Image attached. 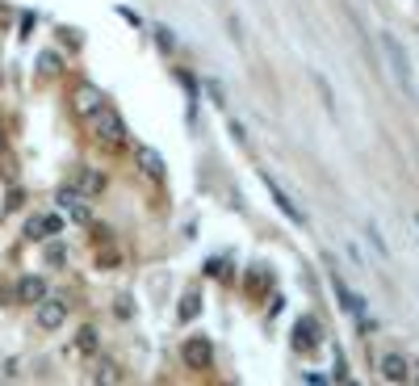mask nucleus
Instances as JSON below:
<instances>
[{
	"instance_id": "1",
	"label": "nucleus",
	"mask_w": 419,
	"mask_h": 386,
	"mask_svg": "<svg viewBox=\"0 0 419 386\" xmlns=\"http://www.w3.org/2000/svg\"><path fill=\"white\" fill-rule=\"evenodd\" d=\"M92 122H96V139H105L110 147H122V143H126V122L118 118V109L101 105L96 114H92Z\"/></svg>"
},
{
	"instance_id": "2",
	"label": "nucleus",
	"mask_w": 419,
	"mask_h": 386,
	"mask_svg": "<svg viewBox=\"0 0 419 386\" xmlns=\"http://www.w3.org/2000/svg\"><path fill=\"white\" fill-rule=\"evenodd\" d=\"M319 340H323L319 319H314V315H302V319L294 323V349H298V353H314V349H319Z\"/></svg>"
},
{
	"instance_id": "3",
	"label": "nucleus",
	"mask_w": 419,
	"mask_h": 386,
	"mask_svg": "<svg viewBox=\"0 0 419 386\" xmlns=\"http://www.w3.org/2000/svg\"><path fill=\"white\" fill-rule=\"evenodd\" d=\"M38 307V327L42 332H55V327H63L68 323V302H59V298H42V302H34Z\"/></svg>"
},
{
	"instance_id": "4",
	"label": "nucleus",
	"mask_w": 419,
	"mask_h": 386,
	"mask_svg": "<svg viewBox=\"0 0 419 386\" xmlns=\"http://www.w3.org/2000/svg\"><path fill=\"white\" fill-rule=\"evenodd\" d=\"M260 181H265V189H269V197L277 202V210H281V214L289 218V223H306V214H302V210H298V206L289 202V193H285V189L277 185V177H273V173H260Z\"/></svg>"
},
{
	"instance_id": "5",
	"label": "nucleus",
	"mask_w": 419,
	"mask_h": 386,
	"mask_svg": "<svg viewBox=\"0 0 419 386\" xmlns=\"http://www.w3.org/2000/svg\"><path fill=\"white\" fill-rule=\"evenodd\" d=\"M59 210H68V214H72V223H80V227H84V223H92V210L84 206V193H76L72 185H63V189H59Z\"/></svg>"
},
{
	"instance_id": "6",
	"label": "nucleus",
	"mask_w": 419,
	"mask_h": 386,
	"mask_svg": "<svg viewBox=\"0 0 419 386\" xmlns=\"http://www.w3.org/2000/svg\"><path fill=\"white\" fill-rule=\"evenodd\" d=\"M181 353H185V365H189V369H205V365H210V357H214V349H210V340H205V336H189Z\"/></svg>"
},
{
	"instance_id": "7",
	"label": "nucleus",
	"mask_w": 419,
	"mask_h": 386,
	"mask_svg": "<svg viewBox=\"0 0 419 386\" xmlns=\"http://www.w3.org/2000/svg\"><path fill=\"white\" fill-rule=\"evenodd\" d=\"M72 105H76V114H80V118H92L105 101H101V88H96V84H80L76 97H72Z\"/></svg>"
},
{
	"instance_id": "8",
	"label": "nucleus",
	"mask_w": 419,
	"mask_h": 386,
	"mask_svg": "<svg viewBox=\"0 0 419 386\" xmlns=\"http://www.w3.org/2000/svg\"><path fill=\"white\" fill-rule=\"evenodd\" d=\"M63 231V218L59 214H38V218H30L25 223V235L30 240H46V235H59Z\"/></svg>"
},
{
	"instance_id": "9",
	"label": "nucleus",
	"mask_w": 419,
	"mask_h": 386,
	"mask_svg": "<svg viewBox=\"0 0 419 386\" xmlns=\"http://www.w3.org/2000/svg\"><path fill=\"white\" fill-rule=\"evenodd\" d=\"M331 286H336V294H340L344 311H348V315H356V319H365V298H360L356 290H348V282L340 278V273H331Z\"/></svg>"
},
{
	"instance_id": "10",
	"label": "nucleus",
	"mask_w": 419,
	"mask_h": 386,
	"mask_svg": "<svg viewBox=\"0 0 419 386\" xmlns=\"http://www.w3.org/2000/svg\"><path fill=\"white\" fill-rule=\"evenodd\" d=\"M72 189H76V193H84V197H92V193H101V189H105V177H101L96 168H84V164H80L76 177H72Z\"/></svg>"
},
{
	"instance_id": "11",
	"label": "nucleus",
	"mask_w": 419,
	"mask_h": 386,
	"mask_svg": "<svg viewBox=\"0 0 419 386\" xmlns=\"http://www.w3.org/2000/svg\"><path fill=\"white\" fill-rule=\"evenodd\" d=\"M382 378H386V382H411V365H407V357L386 353V357H382Z\"/></svg>"
},
{
	"instance_id": "12",
	"label": "nucleus",
	"mask_w": 419,
	"mask_h": 386,
	"mask_svg": "<svg viewBox=\"0 0 419 386\" xmlns=\"http://www.w3.org/2000/svg\"><path fill=\"white\" fill-rule=\"evenodd\" d=\"M134 155H139L143 173H147L151 181H160V177H164V160H160V151H155V147H134Z\"/></svg>"
},
{
	"instance_id": "13",
	"label": "nucleus",
	"mask_w": 419,
	"mask_h": 386,
	"mask_svg": "<svg viewBox=\"0 0 419 386\" xmlns=\"http://www.w3.org/2000/svg\"><path fill=\"white\" fill-rule=\"evenodd\" d=\"M17 298L30 302V307L42 302V298H46V282H42V278H21V282H17Z\"/></svg>"
},
{
	"instance_id": "14",
	"label": "nucleus",
	"mask_w": 419,
	"mask_h": 386,
	"mask_svg": "<svg viewBox=\"0 0 419 386\" xmlns=\"http://www.w3.org/2000/svg\"><path fill=\"white\" fill-rule=\"evenodd\" d=\"M197 311H201V294H197V290H189V294L181 298V319H193Z\"/></svg>"
},
{
	"instance_id": "15",
	"label": "nucleus",
	"mask_w": 419,
	"mask_h": 386,
	"mask_svg": "<svg viewBox=\"0 0 419 386\" xmlns=\"http://www.w3.org/2000/svg\"><path fill=\"white\" fill-rule=\"evenodd\" d=\"M76 349H80V353H88V357L96 353V332H92V327H84V332L76 336Z\"/></svg>"
},
{
	"instance_id": "16",
	"label": "nucleus",
	"mask_w": 419,
	"mask_h": 386,
	"mask_svg": "<svg viewBox=\"0 0 419 386\" xmlns=\"http://www.w3.org/2000/svg\"><path fill=\"white\" fill-rule=\"evenodd\" d=\"M155 34H160V46H164V50H172V46H176V38H172V30H164V26H160V30H155Z\"/></svg>"
},
{
	"instance_id": "17",
	"label": "nucleus",
	"mask_w": 419,
	"mask_h": 386,
	"mask_svg": "<svg viewBox=\"0 0 419 386\" xmlns=\"http://www.w3.org/2000/svg\"><path fill=\"white\" fill-rule=\"evenodd\" d=\"M365 235H369V244H374V248H378V252H382V256H390V252H386V244H382V235H378V231H374V227H369V231H365Z\"/></svg>"
},
{
	"instance_id": "18",
	"label": "nucleus",
	"mask_w": 419,
	"mask_h": 386,
	"mask_svg": "<svg viewBox=\"0 0 419 386\" xmlns=\"http://www.w3.org/2000/svg\"><path fill=\"white\" fill-rule=\"evenodd\" d=\"M114 378H118L114 365H101V369H96V382H114Z\"/></svg>"
},
{
	"instance_id": "19",
	"label": "nucleus",
	"mask_w": 419,
	"mask_h": 386,
	"mask_svg": "<svg viewBox=\"0 0 419 386\" xmlns=\"http://www.w3.org/2000/svg\"><path fill=\"white\" fill-rule=\"evenodd\" d=\"M42 72H59V59H55V55H42Z\"/></svg>"
},
{
	"instance_id": "20",
	"label": "nucleus",
	"mask_w": 419,
	"mask_h": 386,
	"mask_svg": "<svg viewBox=\"0 0 419 386\" xmlns=\"http://www.w3.org/2000/svg\"><path fill=\"white\" fill-rule=\"evenodd\" d=\"M46 260H50V264H59V260H63V248H59V244H55V248H46Z\"/></svg>"
},
{
	"instance_id": "21",
	"label": "nucleus",
	"mask_w": 419,
	"mask_h": 386,
	"mask_svg": "<svg viewBox=\"0 0 419 386\" xmlns=\"http://www.w3.org/2000/svg\"><path fill=\"white\" fill-rule=\"evenodd\" d=\"M0 147H5V135H0Z\"/></svg>"
},
{
	"instance_id": "22",
	"label": "nucleus",
	"mask_w": 419,
	"mask_h": 386,
	"mask_svg": "<svg viewBox=\"0 0 419 386\" xmlns=\"http://www.w3.org/2000/svg\"><path fill=\"white\" fill-rule=\"evenodd\" d=\"M411 378H415V382H419V374H411Z\"/></svg>"
}]
</instances>
